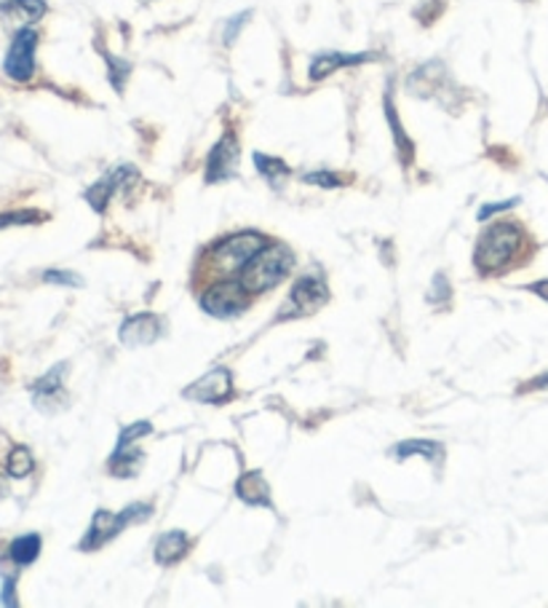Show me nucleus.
<instances>
[{
	"label": "nucleus",
	"mask_w": 548,
	"mask_h": 608,
	"mask_svg": "<svg viewBox=\"0 0 548 608\" xmlns=\"http://www.w3.org/2000/svg\"><path fill=\"white\" fill-rule=\"evenodd\" d=\"M134 180H136L134 166H119V170L104 174L102 180H97V183L87 191V202L91 204V210H94V212L108 210L110 199L115 196V191L132 185Z\"/></svg>",
	"instance_id": "f8f14e48"
},
{
	"label": "nucleus",
	"mask_w": 548,
	"mask_h": 608,
	"mask_svg": "<svg viewBox=\"0 0 548 608\" xmlns=\"http://www.w3.org/2000/svg\"><path fill=\"white\" fill-rule=\"evenodd\" d=\"M329 301V287L318 274H303L292 287L290 297L278 312V320H303V316H313L318 308L326 306Z\"/></svg>",
	"instance_id": "39448f33"
},
{
	"label": "nucleus",
	"mask_w": 548,
	"mask_h": 608,
	"mask_svg": "<svg viewBox=\"0 0 548 608\" xmlns=\"http://www.w3.org/2000/svg\"><path fill=\"white\" fill-rule=\"evenodd\" d=\"M394 456L396 458L423 456V458H428V462L442 464V458H445V448H442L439 443H434V439H407V443L396 445Z\"/></svg>",
	"instance_id": "f3484780"
},
{
	"label": "nucleus",
	"mask_w": 548,
	"mask_h": 608,
	"mask_svg": "<svg viewBox=\"0 0 548 608\" xmlns=\"http://www.w3.org/2000/svg\"><path fill=\"white\" fill-rule=\"evenodd\" d=\"M527 389H548V373L546 375H540V378H535L532 384H527L525 386V392Z\"/></svg>",
	"instance_id": "2f4dec72"
},
{
	"label": "nucleus",
	"mask_w": 548,
	"mask_h": 608,
	"mask_svg": "<svg viewBox=\"0 0 548 608\" xmlns=\"http://www.w3.org/2000/svg\"><path fill=\"white\" fill-rule=\"evenodd\" d=\"M252 161H254V166H257L260 178H263L271 188H284L286 180L292 178V170L284 164L282 159L265 156V153H254Z\"/></svg>",
	"instance_id": "dca6fc26"
},
{
	"label": "nucleus",
	"mask_w": 548,
	"mask_h": 608,
	"mask_svg": "<svg viewBox=\"0 0 548 608\" xmlns=\"http://www.w3.org/2000/svg\"><path fill=\"white\" fill-rule=\"evenodd\" d=\"M32 467H35V458H32L30 448H24V445H17L14 450L9 453V458H6V472H9L14 480H22V477H28Z\"/></svg>",
	"instance_id": "4be33fe9"
},
{
	"label": "nucleus",
	"mask_w": 548,
	"mask_h": 608,
	"mask_svg": "<svg viewBox=\"0 0 548 608\" xmlns=\"http://www.w3.org/2000/svg\"><path fill=\"white\" fill-rule=\"evenodd\" d=\"M236 496L244 504H250V507H273L271 485L265 483V477L260 472H246V475L239 477Z\"/></svg>",
	"instance_id": "4468645a"
},
{
	"label": "nucleus",
	"mask_w": 548,
	"mask_h": 608,
	"mask_svg": "<svg viewBox=\"0 0 548 608\" xmlns=\"http://www.w3.org/2000/svg\"><path fill=\"white\" fill-rule=\"evenodd\" d=\"M267 244V239L257 231H244V234H233L223 239L217 247L212 250V268L217 271L220 276L233 274V271H244V265L257 255Z\"/></svg>",
	"instance_id": "20e7f679"
},
{
	"label": "nucleus",
	"mask_w": 548,
	"mask_h": 608,
	"mask_svg": "<svg viewBox=\"0 0 548 608\" xmlns=\"http://www.w3.org/2000/svg\"><path fill=\"white\" fill-rule=\"evenodd\" d=\"M142 3H148V0H142Z\"/></svg>",
	"instance_id": "72a5a7b5"
},
{
	"label": "nucleus",
	"mask_w": 548,
	"mask_h": 608,
	"mask_svg": "<svg viewBox=\"0 0 548 608\" xmlns=\"http://www.w3.org/2000/svg\"><path fill=\"white\" fill-rule=\"evenodd\" d=\"M3 11L9 17L24 19V22H38L45 14L43 0H6Z\"/></svg>",
	"instance_id": "412c9836"
},
{
	"label": "nucleus",
	"mask_w": 548,
	"mask_h": 608,
	"mask_svg": "<svg viewBox=\"0 0 548 608\" xmlns=\"http://www.w3.org/2000/svg\"><path fill=\"white\" fill-rule=\"evenodd\" d=\"M519 199H508V202H500V204H485L479 212V220H487L489 215H498V212L504 210H511V206H517Z\"/></svg>",
	"instance_id": "c756f323"
},
{
	"label": "nucleus",
	"mask_w": 548,
	"mask_h": 608,
	"mask_svg": "<svg viewBox=\"0 0 548 608\" xmlns=\"http://www.w3.org/2000/svg\"><path fill=\"white\" fill-rule=\"evenodd\" d=\"M377 54H369V51H364V54H341V51H324V54L313 57L311 62V70H308V79L316 83V81H324L329 79L335 70H343V68H354V64H364V62H375Z\"/></svg>",
	"instance_id": "ddd939ff"
},
{
	"label": "nucleus",
	"mask_w": 548,
	"mask_h": 608,
	"mask_svg": "<svg viewBox=\"0 0 548 608\" xmlns=\"http://www.w3.org/2000/svg\"><path fill=\"white\" fill-rule=\"evenodd\" d=\"M527 290H530V293H535L538 297H544V301L548 303V280L535 282V284H530V287H527Z\"/></svg>",
	"instance_id": "7c9ffc66"
},
{
	"label": "nucleus",
	"mask_w": 548,
	"mask_h": 608,
	"mask_svg": "<svg viewBox=\"0 0 548 608\" xmlns=\"http://www.w3.org/2000/svg\"><path fill=\"white\" fill-rule=\"evenodd\" d=\"M233 394V373L227 367H214L206 375H201L193 386L182 392V397L201 405H223Z\"/></svg>",
	"instance_id": "6e6552de"
},
{
	"label": "nucleus",
	"mask_w": 548,
	"mask_h": 608,
	"mask_svg": "<svg viewBox=\"0 0 548 608\" xmlns=\"http://www.w3.org/2000/svg\"><path fill=\"white\" fill-rule=\"evenodd\" d=\"M35 220H41L35 215V212H6V215H0V231L9 229V225H22V223H35Z\"/></svg>",
	"instance_id": "c85d7f7f"
},
{
	"label": "nucleus",
	"mask_w": 548,
	"mask_h": 608,
	"mask_svg": "<svg viewBox=\"0 0 548 608\" xmlns=\"http://www.w3.org/2000/svg\"><path fill=\"white\" fill-rule=\"evenodd\" d=\"M104 62H108L110 68V83H113L115 92H123V81L129 79V73H132V64H129L126 60H119V57H110L104 54Z\"/></svg>",
	"instance_id": "b1692460"
},
{
	"label": "nucleus",
	"mask_w": 548,
	"mask_h": 608,
	"mask_svg": "<svg viewBox=\"0 0 548 608\" xmlns=\"http://www.w3.org/2000/svg\"><path fill=\"white\" fill-rule=\"evenodd\" d=\"M386 119H388V124H390V132H394V140H396V148H399V153H402V161H413V142L407 140V134H404V129L399 124V115H396V105H394V94H390V89H388V94H386Z\"/></svg>",
	"instance_id": "aec40b11"
},
{
	"label": "nucleus",
	"mask_w": 548,
	"mask_h": 608,
	"mask_svg": "<svg viewBox=\"0 0 548 608\" xmlns=\"http://www.w3.org/2000/svg\"><path fill=\"white\" fill-rule=\"evenodd\" d=\"M43 280L49 284H62V287H83V280L73 271H45Z\"/></svg>",
	"instance_id": "a878e982"
},
{
	"label": "nucleus",
	"mask_w": 548,
	"mask_h": 608,
	"mask_svg": "<svg viewBox=\"0 0 548 608\" xmlns=\"http://www.w3.org/2000/svg\"><path fill=\"white\" fill-rule=\"evenodd\" d=\"M142 462H145V456H142L140 448L113 450V456H110L108 462V472L113 477H134L136 472H140Z\"/></svg>",
	"instance_id": "a211bd4d"
},
{
	"label": "nucleus",
	"mask_w": 548,
	"mask_h": 608,
	"mask_svg": "<svg viewBox=\"0 0 548 608\" xmlns=\"http://www.w3.org/2000/svg\"><path fill=\"white\" fill-rule=\"evenodd\" d=\"M292 265H295V252L290 247H284V244L263 247L244 265V271H241V284H244L252 295L267 293V290H273L276 284H282L286 280Z\"/></svg>",
	"instance_id": "f03ea898"
},
{
	"label": "nucleus",
	"mask_w": 548,
	"mask_h": 608,
	"mask_svg": "<svg viewBox=\"0 0 548 608\" xmlns=\"http://www.w3.org/2000/svg\"><path fill=\"white\" fill-rule=\"evenodd\" d=\"M187 549H191V539H187L185 530H169L155 541V560L161 566H174V563L185 558Z\"/></svg>",
	"instance_id": "2eb2a0df"
},
{
	"label": "nucleus",
	"mask_w": 548,
	"mask_h": 608,
	"mask_svg": "<svg viewBox=\"0 0 548 608\" xmlns=\"http://www.w3.org/2000/svg\"><path fill=\"white\" fill-rule=\"evenodd\" d=\"M64 375H68V365H57V367H51L43 378L35 381V386H32V403H35L38 411L57 413L68 405Z\"/></svg>",
	"instance_id": "9d476101"
},
{
	"label": "nucleus",
	"mask_w": 548,
	"mask_h": 608,
	"mask_svg": "<svg viewBox=\"0 0 548 608\" xmlns=\"http://www.w3.org/2000/svg\"><path fill=\"white\" fill-rule=\"evenodd\" d=\"M41 536L38 534H24L19 536V539L11 541L9 547V558L17 563V566H30V563L38 560V555H41Z\"/></svg>",
	"instance_id": "6ab92c4d"
},
{
	"label": "nucleus",
	"mask_w": 548,
	"mask_h": 608,
	"mask_svg": "<svg viewBox=\"0 0 548 608\" xmlns=\"http://www.w3.org/2000/svg\"><path fill=\"white\" fill-rule=\"evenodd\" d=\"M35 49L38 32L32 28H22L11 41L9 54H6V75L17 83H28L35 75Z\"/></svg>",
	"instance_id": "0eeeda50"
},
{
	"label": "nucleus",
	"mask_w": 548,
	"mask_h": 608,
	"mask_svg": "<svg viewBox=\"0 0 548 608\" xmlns=\"http://www.w3.org/2000/svg\"><path fill=\"white\" fill-rule=\"evenodd\" d=\"M6 494H9V483H6L3 477H0V499H3Z\"/></svg>",
	"instance_id": "473e14b6"
},
{
	"label": "nucleus",
	"mask_w": 548,
	"mask_h": 608,
	"mask_svg": "<svg viewBox=\"0 0 548 608\" xmlns=\"http://www.w3.org/2000/svg\"><path fill=\"white\" fill-rule=\"evenodd\" d=\"M150 432H153V424L150 422H136V424H129L126 429L121 432L119 437V445H115V450H126V448H134L136 439L148 437Z\"/></svg>",
	"instance_id": "5701e85b"
},
{
	"label": "nucleus",
	"mask_w": 548,
	"mask_h": 608,
	"mask_svg": "<svg viewBox=\"0 0 548 608\" xmlns=\"http://www.w3.org/2000/svg\"><path fill=\"white\" fill-rule=\"evenodd\" d=\"M428 301H430V303L449 301V282L445 280V274H436V276H434V284H430Z\"/></svg>",
	"instance_id": "cd10ccee"
},
{
	"label": "nucleus",
	"mask_w": 548,
	"mask_h": 608,
	"mask_svg": "<svg viewBox=\"0 0 548 608\" xmlns=\"http://www.w3.org/2000/svg\"><path fill=\"white\" fill-rule=\"evenodd\" d=\"M303 183L326 188V191H335V188H341V185H343V178H341V174H335V172L322 170V172H308V174H303Z\"/></svg>",
	"instance_id": "393cba45"
},
{
	"label": "nucleus",
	"mask_w": 548,
	"mask_h": 608,
	"mask_svg": "<svg viewBox=\"0 0 548 608\" xmlns=\"http://www.w3.org/2000/svg\"><path fill=\"white\" fill-rule=\"evenodd\" d=\"M252 303V293L241 282L233 280H220L214 282L212 287L201 295V308L206 314L217 316V320H231V316H239L246 312Z\"/></svg>",
	"instance_id": "423d86ee"
},
{
	"label": "nucleus",
	"mask_w": 548,
	"mask_h": 608,
	"mask_svg": "<svg viewBox=\"0 0 548 608\" xmlns=\"http://www.w3.org/2000/svg\"><path fill=\"white\" fill-rule=\"evenodd\" d=\"M166 333V322L159 314H134L121 325V344L123 346H148L155 344Z\"/></svg>",
	"instance_id": "9b49d317"
},
{
	"label": "nucleus",
	"mask_w": 548,
	"mask_h": 608,
	"mask_svg": "<svg viewBox=\"0 0 548 608\" xmlns=\"http://www.w3.org/2000/svg\"><path fill=\"white\" fill-rule=\"evenodd\" d=\"M525 247V231L517 223H495L479 236L474 252V263L481 274H498L517 261Z\"/></svg>",
	"instance_id": "f257e3e1"
},
{
	"label": "nucleus",
	"mask_w": 548,
	"mask_h": 608,
	"mask_svg": "<svg viewBox=\"0 0 548 608\" xmlns=\"http://www.w3.org/2000/svg\"><path fill=\"white\" fill-rule=\"evenodd\" d=\"M250 17H252V11H244V14L233 17L231 22L225 24V36H223L225 47H233V41H236V38H239V32H241V28H244V24H246V19H250Z\"/></svg>",
	"instance_id": "bb28decb"
},
{
	"label": "nucleus",
	"mask_w": 548,
	"mask_h": 608,
	"mask_svg": "<svg viewBox=\"0 0 548 608\" xmlns=\"http://www.w3.org/2000/svg\"><path fill=\"white\" fill-rule=\"evenodd\" d=\"M241 148L233 132H225L206 159V183H225L239 174Z\"/></svg>",
	"instance_id": "1a4fd4ad"
},
{
	"label": "nucleus",
	"mask_w": 548,
	"mask_h": 608,
	"mask_svg": "<svg viewBox=\"0 0 548 608\" xmlns=\"http://www.w3.org/2000/svg\"><path fill=\"white\" fill-rule=\"evenodd\" d=\"M153 515V507L150 504H132V507L121 509V513H108V509H100L94 517H91V526L87 530V536L81 539V553H94L108 541H113L121 530H126L129 526H136V523H145Z\"/></svg>",
	"instance_id": "7ed1b4c3"
}]
</instances>
